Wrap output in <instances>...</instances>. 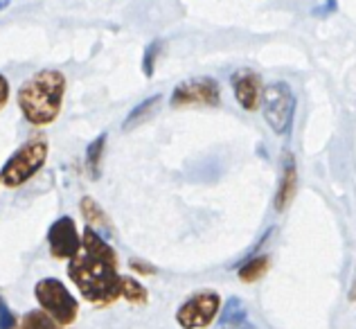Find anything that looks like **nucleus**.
Masks as SVG:
<instances>
[{
    "mask_svg": "<svg viewBox=\"0 0 356 329\" xmlns=\"http://www.w3.org/2000/svg\"><path fill=\"white\" fill-rule=\"evenodd\" d=\"M65 74L61 70H39L30 79L21 83L16 93V104L23 118L34 127H48L59 118L63 95H65Z\"/></svg>",
    "mask_w": 356,
    "mask_h": 329,
    "instance_id": "obj_1",
    "label": "nucleus"
},
{
    "mask_svg": "<svg viewBox=\"0 0 356 329\" xmlns=\"http://www.w3.org/2000/svg\"><path fill=\"white\" fill-rule=\"evenodd\" d=\"M68 278L79 289L83 300L92 305L106 307L122 298V275L118 273V264L90 255L83 248L77 257L68 262Z\"/></svg>",
    "mask_w": 356,
    "mask_h": 329,
    "instance_id": "obj_2",
    "label": "nucleus"
},
{
    "mask_svg": "<svg viewBox=\"0 0 356 329\" xmlns=\"http://www.w3.org/2000/svg\"><path fill=\"white\" fill-rule=\"evenodd\" d=\"M48 154H50V147L43 138L27 140L21 149H16L12 154V158L5 163V167L0 169L3 185L7 187L25 185L30 178H34L43 169L45 161H48Z\"/></svg>",
    "mask_w": 356,
    "mask_h": 329,
    "instance_id": "obj_3",
    "label": "nucleus"
},
{
    "mask_svg": "<svg viewBox=\"0 0 356 329\" xmlns=\"http://www.w3.org/2000/svg\"><path fill=\"white\" fill-rule=\"evenodd\" d=\"M34 298H36V303H39L41 312L48 314L52 321L59 323L61 327H68L77 321L79 303L74 300V296L61 280L57 278L39 280L34 287Z\"/></svg>",
    "mask_w": 356,
    "mask_h": 329,
    "instance_id": "obj_4",
    "label": "nucleus"
},
{
    "mask_svg": "<svg viewBox=\"0 0 356 329\" xmlns=\"http://www.w3.org/2000/svg\"><path fill=\"white\" fill-rule=\"evenodd\" d=\"M261 113L268 129L277 136H286L293 127L296 95L286 81H273L264 88L261 95Z\"/></svg>",
    "mask_w": 356,
    "mask_h": 329,
    "instance_id": "obj_5",
    "label": "nucleus"
},
{
    "mask_svg": "<svg viewBox=\"0 0 356 329\" xmlns=\"http://www.w3.org/2000/svg\"><path fill=\"white\" fill-rule=\"evenodd\" d=\"M221 104V86L212 77H194L181 81L172 90L170 106L183 109V106H219Z\"/></svg>",
    "mask_w": 356,
    "mask_h": 329,
    "instance_id": "obj_6",
    "label": "nucleus"
},
{
    "mask_svg": "<svg viewBox=\"0 0 356 329\" xmlns=\"http://www.w3.org/2000/svg\"><path fill=\"white\" fill-rule=\"evenodd\" d=\"M221 309V298L217 291H199L178 307L176 323L183 329H205L212 325Z\"/></svg>",
    "mask_w": 356,
    "mask_h": 329,
    "instance_id": "obj_7",
    "label": "nucleus"
},
{
    "mask_svg": "<svg viewBox=\"0 0 356 329\" xmlns=\"http://www.w3.org/2000/svg\"><path fill=\"white\" fill-rule=\"evenodd\" d=\"M48 246L54 259H72L81 250V232L72 217H59L48 230Z\"/></svg>",
    "mask_w": 356,
    "mask_h": 329,
    "instance_id": "obj_8",
    "label": "nucleus"
},
{
    "mask_svg": "<svg viewBox=\"0 0 356 329\" xmlns=\"http://www.w3.org/2000/svg\"><path fill=\"white\" fill-rule=\"evenodd\" d=\"M230 86L235 93L237 104L243 111H257L261 106V95H264V86H261V77L250 68H239L230 74Z\"/></svg>",
    "mask_w": 356,
    "mask_h": 329,
    "instance_id": "obj_9",
    "label": "nucleus"
},
{
    "mask_svg": "<svg viewBox=\"0 0 356 329\" xmlns=\"http://www.w3.org/2000/svg\"><path fill=\"white\" fill-rule=\"evenodd\" d=\"M298 192V165H296V156L284 152L282 154V172H280V185L273 199V208L277 212H284L289 205H291L293 196Z\"/></svg>",
    "mask_w": 356,
    "mask_h": 329,
    "instance_id": "obj_10",
    "label": "nucleus"
},
{
    "mask_svg": "<svg viewBox=\"0 0 356 329\" xmlns=\"http://www.w3.org/2000/svg\"><path fill=\"white\" fill-rule=\"evenodd\" d=\"M79 210H81V214H83V219H86V223H88V228H92V230H104V232H108L111 230V221H108V217H106V212H104V208L92 199V196H81V201H79ZM102 234V232H99Z\"/></svg>",
    "mask_w": 356,
    "mask_h": 329,
    "instance_id": "obj_11",
    "label": "nucleus"
},
{
    "mask_svg": "<svg viewBox=\"0 0 356 329\" xmlns=\"http://www.w3.org/2000/svg\"><path fill=\"white\" fill-rule=\"evenodd\" d=\"M161 102H163V95H152V97L143 99L138 106L131 109V113L127 115V120H124V125H122V129H124V131H131V129H136L138 125H143V122H147V120L152 118L154 113L158 111V106H161Z\"/></svg>",
    "mask_w": 356,
    "mask_h": 329,
    "instance_id": "obj_12",
    "label": "nucleus"
},
{
    "mask_svg": "<svg viewBox=\"0 0 356 329\" xmlns=\"http://www.w3.org/2000/svg\"><path fill=\"white\" fill-rule=\"evenodd\" d=\"M106 140H108V134H99L86 147V169H88V174H90L92 181H97V178L102 176V156H104Z\"/></svg>",
    "mask_w": 356,
    "mask_h": 329,
    "instance_id": "obj_13",
    "label": "nucleus"
},
{
    "mask_svg": "<svg viewBox=\"0 0 356 329\" xmlns=\"http://www.w3.org/2000/svg\"><path fill=\"white\" fill-rule=\"evenodd\" d=\"M268 266H270L268 255H252L239 266V280L248 282V284L250 282H257L268 273Z\"/></svg>",
    "mask_w": 356,
    "mask_h": 329,
    "instance_id": "obj_14",
    "label": "nucleus"
},
{
    "mask_svg": "<svg viewBox=\"0 0 356 329\" xmlns=\"http://www.w3.org/2000/svg\"><path fill=\"white\" fill-rule=\"evenodd\" d=\"M248 323V316H246V307H243V303L239 298H230L226 307H223V312L219 316V325L221 327H243Z\"/></svg>",
    "mask_w": 356,
    "mask_h": 329,
    "instance_id": "obj_15",
    "label": "nucleus"
},
{
    "mask_svg": "<svg viewBox=\"0 0 356 329\" xmlns=\"http://www.w3.org/2000/svg\"><path fill=\"white\" fill-rule=\"evenodd\" d=\"M122 298L129 300L131 305H145L149 300V294L136 278L122 275Z\"/></svg>",
    "mask_w": 356,
    "mask_h": 329,
    "instance_id": "obj_16",
    "label": "nucleus"
},
{
    "mask_svg": "<svg viewBox=\"0 0 356 329\" xmlns=\"http://www.w3.org/2000/svg\"><path fill=\"white\" fill-rule=\"evenodd\" d=\"M18 329H63L59 323H54L52 318L41 312V309H34V312L25 314L18 323Z\"/></svg>",
    "mask_w": 356,
    "mask_h": 329,
    "instance_id": "obj_17",
    "label": "nucleus"
},
{
    "mask_svg": "<svg viewBox=\"0 0 356 329\" xmlns=\"http://www.w3.org/2000/svg\"><path fill=\"white\" fill-rule=\"evenodd\" d=\"M161 50H163V41L161 39L152 41L145 48V56H143V72H145V77H154L156 61H158V56H161Z\"/></svg>",
    "mask_w": 356,
    "mask_h": 329,
    "instance_id": "obj_18",
    "label": "nucleus"
},
{
    "mask_svg": "<svg viewBox=\"0 0 356 329\" xmlns=\"http://www.w3.org/2000/svg\"><path fill=\"white\" fill-rule=\"evenodd\" d=\"M0 329H18V321L12 309L7 307V303L0 298Z\"/></svg>",
    "mask_w": 356,
    "mask_h": 329,
    "instance_id": "obj_19",
    "label": "nucleus"
},
{
    "mask_svg": "<svg viewBox=\"0 0 356 329\" xmlns=\"http://www.w3.org/2000/svg\"><path fill=\"white\" fill-rule=\"evenodd\" d=\"M129 266L134 268V271H138L140 275H154V273H156V266L145 264V262H140V259H131V262H129Z\"/></svg>",
    "mask_w": 356,
    "mask_h": 329,
    "instance_id": "obj_20",
    "label": "nucleus"
},
{
    "mask_svg": "<svg viewBox=\"0 0 356 329\" xmlns=\"http://www.w3.org/2000/svg\"><path fill=\"white\" fill-rule=\"evenodd\" d=\"M7 99H9V81L5 74H0V109L7 104Z\"/></svg>",
    "mask_w": 356,
    "mask_h": 329,
    "instance_id": "obj_21",
    "label": "nucleus"
},
{
    "mask_svg": "<svg viewBox=\"0 0 356 329\" xmlns=\"http://www.w3.org/2000/svg\"><path fill=\"white\" fill-rule=\"evenodd\" d=\"M336 7H339V5H336V0H325V5H323V7H318L314 14H316V16H327V14L336 12Z\"/></svg>",
    "mask_w": 356,
    "mask_h": 329,
    "instance_id": "obj_22",
    "label": "nucleus"
},
{
    "mask_svg": "<svg viewBox=\"0 0 356 329\" xmlns=\"http://www.w3.org/2000/svg\"><path fill=\"white\" fill-rule=\"evenodd\" d=\"M350 300L352 303L356 300V271H354V282H352V289H350Z\"/></svg>",
    "mask_w": 356,
    "mask_h": 329,
    "instance_id": "obj_23",
    "label": "nucleus"
},
{
    "mask_svg": "<svg viewBox=\"0 0 356 329\" xmlns=\"http://www.w3.org/2000/svg\"><path fill=\"white\" fill-rule=\"evenodd\" d=\"M9 3H12V0H0V12H3V9H7Z\"/></svg>",
    "mask_w": 356,
    "mask_h": 329,
    "instance_id": "obj_24",
    "label": "nucleus"
},
{
    "mask_svg": "<svg viewBox=\"0 0 356 329\" xmlns=\"http://www.w3.org/2000/svg\"><path fill=\"white\" fill-rule=\"evenodd\" d=\"M0 183H3V178H0Z\"/></svg>",
    "mask_w": 356,
    "mask_h": 329,
    "instance_id": "obj_25",
    "label": "nucleus"
}]
</instances>
